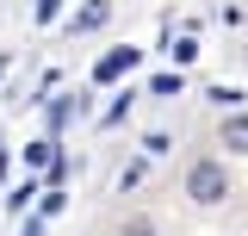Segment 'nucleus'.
I'll list each match as a JSON object with an SVG mask.
<instances>
[{"mask_svg":"<svg viewBox=\"0 0 248 236\" xmlns=\"http://www.w3.org/2000/svg\"><path fill=\"white\" fill-rule=\"evenodd\" d=\"M186 199H192V205H223V199H230V174H223V162H211V155L192 162V168H186Z\"/></svg>","mask_w":248,"mask_h":236,"instance_id":"f257e3e1","label":"nucleus"},{"mask_svg":"<svg viewBox=\"0 0 248 236\" xmlns=\"http://www.w3.org/2000/svg\"><path fill=\"white\" fill-rule=\"evenodd\" d=\"M137 62H143V50H130V44H124V50H112V56H99V68H93V81L106 87V81H118V75H130Z\"/></svg>","mask_w":248,"mask_h":236,"instance_id":"f03ea898","label":"nucleus"},{"mask_svg":"<svg viewBox=\"0 0 248 236\" xmlns=\"http://www.w3.org/2000/svg\"><path fill=\"white\" fill-rule=\"evenodd\" d=\"M223 149L248 155V112H230V118H223Z\"/></svg>","mask_w":248,"mask_h":236,"instance_id":"7ed1b4c3","label":"nucleus"},{"mask_svg":"<svg viewBox=\"0 0 248 236\" xmlns=\"http://www.w3.org/2000/svg\"><path fill=\"white\" fill-rule=\"evenodd\" d=\"M106 19H112V0H87V6L75 13V31H99Z\"/></svg>","mask_w":248,"mask_h":236,"instance_id":"20e7f679","label":"nucleus"},{"mask_svg":"<svg viewBox=\"0 0 248 236\" xmlns=\"http://www.w3.org/2000/svg\"><path fill=\"white\" fill-rule=\"evenodd\" d=\"M31 199H44V193H37V180H19V186L6 193V205L19 211V218H25V205H31Z\"/></svg>","mask_w":248,"mask_h":236,"instance_id":"39448f33","label":"nucleus"},{"mask_svg":"<svg viewBox=\"0 0 248 236\" xmlns=\"http://www.w3.org/2000/svg\"><path fill=\"white\" fill-rule=\"evenodd\" d=\"M56 162V143L44 137V143H25V168H50Z\"/></svg>","mask_w":248,"mask_h":236,"instance_id":"423d86ee","label":"nucleus"},{"mask_svg":"<svg viewBox=\"0 0 248 236\" xmlns=\"http://www.w3.org/2000/svg\"><path fill=\"white\" fill-rule=\"evenodd\" d=\"M180 87H186L180 75H155V81H149V93H155V100H174V93H180Z\"/></svg>","mask_w":248,"mask_h":236,"instance_id":"0eeeda50","label":"nucleus"},{"mask_svg":"<svg viewBox=\"0 0 248 236\" xmlns=\"http://www.w3.org/2000/svg\"><path fill=\"white\" fill-rule=\"evenodd\" d=\"M62 205H68V193H62V186H50V193H44V199H37V211H44V218H56Z\"/></svg>","mask_w":248,"mask_h":236,"instance_id":"6e6552de","label":"nucleus"},{"mask_svg":"<svg viewBox=\"0 0 248 236\" xmlns=\"http://www.w3.org/2000/svg\"><path fill=\"white\" fill-rule=\"evenodd\" d=\"M211 100H217V106H230V112H236V106H242V87H223V81H217V87H211Z\"/></svg>","mask_w":248,"mask_h":236,"instance_id":"1a4fd4ad","label":"nucleus"},{"mask_svg":"<svg viewBox=\"0 0 248 236\" xmlns=\"http://www.w3.org/2000/svg\"><path fill=\"white\" fill-rule=\"evenodd\" d=\"M124 236H155V218H143V211H137V218H124Z\"/></svg>","mask_w":248,"mask_h":236,"instance_id":"9d476101","label":"nucleus"},{"mask_svg":"<svg viewBox=\"0 0 248 236\" xmlns=\"http://www.w3.org/2000/svg\"><path fill=\"white\" fill-rule=\"evenodd\" d=\"M124 112H130V93H124V100H112V106H106V118H99V124H124Z\"/></svg>","mask_w":248,"mask_h":236,"instance_id":"9b49d317","label":"nucleus"},{"mask_svg":"<svg viewBox=\"0 0 248 236\" xmlns=\"http://www.w3.org/2000/svg\"><path fill=\"white\" fill-rule=\"evenodd\" d=\"M56 13H62V0H37V25H50Z\"/></svg>","mask_w":248,"mask_h":236,"instance_id":"f8f14e48","label":"nucleus"},{"mask_svg":"<svg viewBox=\"0 0 248 236\" xmlns=\"http://www.w3.org/2000/svg\"><path fill=\"white\" fill-rule=\"evenodd\" d=\"M19 236H44V211H37V218H25V224H19Z\"/></svg>","mask_w":248,"mask_h":236,"instance_id":"ddd939ff","label":"nucleus"}]
</instances>
